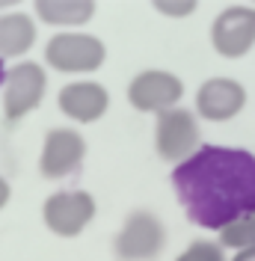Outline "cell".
<instances>
[{
	"label": "cell",
	"mask_w": 255,
	"mask_h": 261,
	"mask_svg": "<svg viewBox=\"0 0 255 261\" xmlns=\"http://www.w3.org/2000/svg\"><path fill=\"white\" fill-rule=\"evenodd\" d=\"M48 77L39 63H18L15 68L6 71L3 81V113L9 122H18L21 116L36 110L45 98Z\"/></svg>",
	"instance_id": "cell-5"
},
{
	"label": "cell",
	"mask_w": 255,
	"mask_h": 261,
	"mask_svg": "<svg viewBox=\"0 0 255 261\" xmlns=\"http://www.w3.org/2000/svg\"><path fill=\"white\" fill-rule=\"evenodd\" d=\"M45 226L60 238H78L95 217V199L83 190H60L45 202Z\"/></svg>",
	"instance_id": "cell-7"
},
{
	"label": "cell",
	"mask_w": 255,
	"mask_h": 261,
	"mask_svg": "<svg viewBox=\"0 0 255 261\" xmlns=\"http://www.w3.org/2000/svg\"><path fill=\"white\" fill-rule=\"evenodd\" d=\"M166 246V228L151 211L128 214L122 231L113 241V252L119 261H151Z\"/></svg>",
	"instance_id": "cell-2"
},
{
	"label": "cell",
	"mask_w": 255,
	"mask_h": 261,
	"mask_svg": "<svg viewBox=\"0 0 255 261\" xmlns=\"http://www.w3.org/2000/svg\"><path fill=\"white\" fill-rule=\"evenodd\" d=\"M36 12L45 24L68 27V24H86L95 15V3L92 0H39Z\"/></svg>",
	"instance_id": "cell-13"
},
{
	"label": "cell",
	"mask_w": 255,
	"mask_h": 261,
	"mask_svg": "<svg viewBox=\"0 0 255 261\" xmlns=\"http://www.w3.org/2000/svg\"><path fill=\"white\" fill-rule=\"evenodd\" d=\"M181 95H184V83L172 71H160V68L140 71L128 83L131 107H137L143 113H166L181 101Z\"/></svg>",
	"instance_id": "cell-6"
},
{
	"label": "cell",
	"mask_w": 255,
	"mask_h": 261,
	"mask_svg": "<svg viewBox=\"0 0 255 261\" xmlns=\"http://www.w3.org/2000/svg\"><path fill=\"white\" fill-rule=\"evenodd\" d=\"M9 196H12V187H9V181L0 175V208H3L6 202H9Z\"/></svg>",
	"instance_id": "cell-17"
},
{
	"label": "cell",
	"mask_w": 255,
	"mask_h": 261,
	"mask_svg": "<svg viewBox=\"0 0 255 261\" xmlns=\"http://www.w3.org/2000/svg\"><path fill=\"white\" fill-rule=\"evenodd\" d=\"M3 81H6V68H3V60H0V86H3Z\"/></svg>",
	"instance_id": "cell-19"
},
{
	"label": "cell",
	"mask_w": 255,
	"mask_h": 261,
	"mask_svg": "<svg viewBox=\"0 0 255 261\" xmlns=\"http://www.w3.org/2000/svg\"><path fill=\"white\" fill-rule=\"evenodd\" d=\"M36 42V24L24 12L0 15V60L27 54Z\"/></svg>",
	"instance_id": "cell-12"
},
{
	"label": "cell",
	"mask_w": 255,
	"mask_h": 261,
	"mask_svg": "<svg viewBox=\"0 0 255 261\" xmlns=\"http://www.w3.org/2000/svg\"><path fill=\"white\" fill-rule=\"evenodd\" d=\"M155 148L163 161H187L199 148V122L190 110L172 107L166 113H158L155 125Z\"/></svg>",
	"instance_id": "cell-4"
},
{
	"label": "cell",
	"mask_w": 255,
	"mask_h": 261,
	"mask_svg": "<svg viewBox=\"0 0 255 261\" xmlns=\"http://www.w3.org/2000/svg\"><path fill=\"white\" fill-rule=\"evenodd\" d=\"M211 42L217 54L238 60L255 45V9L252 6H225L211 27Z\"/></svg>",
	"instance_id": "cell-9"
},
{
	"label": "cell",
	"mask_w": 255,
	"mask_h": 261,
	"mask_svg": "<svg viewBox=\"0 0 255 261\" xmlns=\"http://www.w3.org/2000/svg\"><path fill=\"white\" fill-rule=\"evenodd\" d=\"M220 246H232V249H249L252 246L255 249V214L220 228Z\"/></svg>",
	"instance_id": "cell-14"
},
{
	"label": "cell",
	"mask_w": 255,
	"mask_h": 261,
	"mask_svg": "<svg viewBox=\"0 0 255 261\" xmlns=\"http://www.w3.org/2000/svg\"><path fill=\"white\" fill-rule=\"evenodd\" d=\"M57 104L68 119L74 122H95L107 113L110 107V95L101 83L92 81H78V83H65L57 95Z\"/></svg>",
	"instance_id": "cell-11"
},
{
	"label": "cell",
	"mask_w": 255,
	"mask_h": 261,
	"mask_svg": "<svg viewBox=\"0 0 255 261\" xmlns=\"http://www.w3.org/2000/svg\"><path fill=\"white\" fill-rule=\"evenodd\" d=\"M175 261H225L223 246L211 244V241H193Z\"/></svg>",
	"instance_id": "cell-15"
},
{
	"label": "cell",
	"mask_w": 255,
	"mask_h": 261,
	"mask_svg": "<svg viewBox=\"0 0 255 261\" xmlns=\"http://www.w3.org/2000/svg\"><path fill=\"white\" fill-rule=\"evenodd\" d=\"M83 158H86V140L78 130L54 128L45 137L39 169H42L45 178L60 181V178H68V175H78L80 166H83Z\"/></svg>",
	"instance_id": "cell-8"
},
{
	"label": "cell",
	"mask_w": 255,
	"mask_h": 261,
	"mask_svg": "<svg viewBox=\"0 0 255 261\" xmlns=\"http://www.w3.org/2000/svg\"><path fill=\"white\" fill-rule=\"evenodd\" d=\"M155 9H158V12H166V15H190L193 9H196V3H193V0H184V3H181V0H178V3L158 0V3H155Z\"/></svg>",
	"instance_id": "cell-16"
},
{
	"label": "cell",
	"mask_w": 255,
	"mask_h": 261,
	"mask_svg": "<svg viewBox=\"0 0 255 261\" xmlns=\"http://www.w3.org/2000/svg\"><path fill=\"white\" fill-rule=\"evenodd\" d=\"M107 57V48L98 36H86V33H60L54 36L45 48V60L54 65L57 71H95L101 68Z\"/></svg>",
	"instance_id": "cell-3"
},
{
	"label": "cell",
	"mask_w": 255,
	"mask_h": 261,
	"mask_svg": "<svg viewBox=\"0 0 255 261\" xmlns=\"http://www.w3.org/2000/svg\"><path fill=\"white\" fill-rule=\"evenodd\" d=\"M172 187L196 226L220 231L255 214V154L246 148L199 146L172 169Z\"/></svg>",
	"instance_id": "cell-1"
},
{
	"label": "cell",
	"mask_w": 255,
	"mask_h": 261,
	"mask_svg": "<svg viewBox=\"0 0 255 261\" xmlns=\"http://www.w3.org/2000/svg\"><path fill=\"white\" fill-rule=\"evenodd\" d=\"M246 89L232 77H211L196 92V110L208 122H228L243 110Z\"/></svg>",
	"instance_id": "cell-10"
},
{
	"label": "cell",
	"mask_w": 255,
	"mask_h": 261,
	"mask_svg": "<svg viewBox=\"0 0 255 261\" xmlns=\"http://www.w3.org/2000/svg\"><path fill=\"white\" fill-rule=\"evenodd\" d=\"M232 261H255V249H252V246H249V249H240Z\"/></svg>",
	"instance_id": "cell-18"
}]
</instances>
